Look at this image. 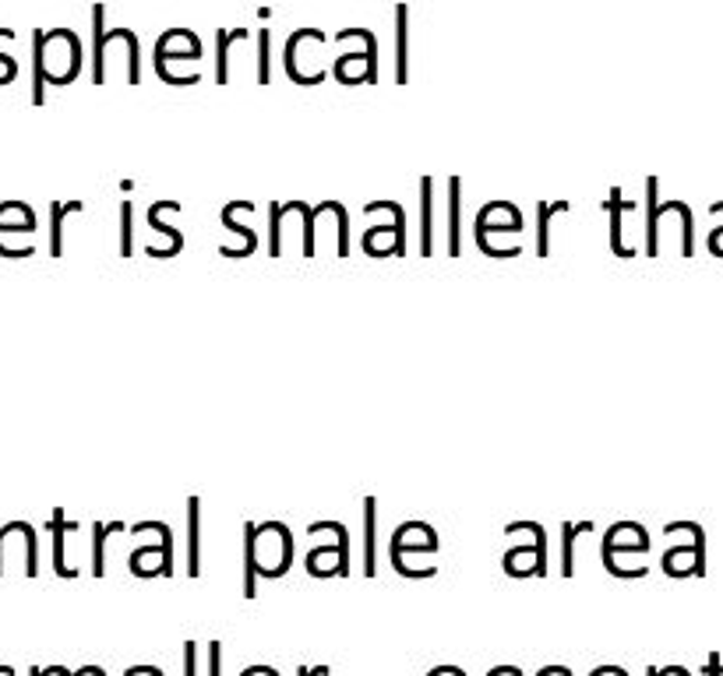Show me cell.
<instances>
[{
    "instance_id": "cb8c5ba5",
    "label": "cell",
    "mask_w": 723,
    "mask_h": 676,
    "mask_svg": "<svg viewBox=\"0 0 723 676\" xmlns=\"http://www.w3.org/2000/svg\"><path fill=\"white\" fill-rule=\"evenodd\" d=\"M134 254V205L124 201L121 205V258H131Z\"/></svg>"
},
{
    "instance_id": "ac0fdd59",
    "label": "cell",
    "mask_w": 723,
    "mask_h": 676,
    "mask_svg": "<svg viewBox=\"0 0 723 676\" xmlns=\"http://www.w3.org/2000/svg\"><path fill=\"white\" fill-rule=\"evenodd\" d=\"M110 532H124V526H121V521H113V526L96 521V526H92V574H96V578H103V574H107V536Z\"/></svg>"
},
{
    "instance_id": "f546056e",
    "label": "cell",
    "mask_w": 723,
    "mask_h": 676,
    "mask_svg": "<svg viewBox=\"0 0 723 676\" xmlns=\"http://www.w3.org/2000/svg\"><path fill=\"white\" fill-rule=\"evenodd\" d=\"M427 676H466V673H463L459 666H434Z\"/></svg>"
},
{
    "instance_id": "4fadbf2b",
    "label": "cell",
    "mask_w": 723,
    "mask_h": 676,
    "mask_svg": "<svg viewBox=\"0 0 723 676\" xmlns=\"http://www.w3.org/2000/svg\"><path fill=\"white\" fill-rule=\"evenodd\" d=\"M75 212H86V205L81 201H54L49 205V258L64 254V218Z\"/></svg>"
},
{
    "instance_id": "e575fe53",
    "label": "cell",
    "mask_w": 723,
    "mask_h": 676,
    "mask_svg": "<svg viewBox=\"0 0 723 676\" xmlns=\"http://www.w3.org/2000/svg\"><path fill=\"white\" fill-rule=\"evenodd\" d=\"M92 676H107V669H103V666H92Z\"/></svg>"
},
{
    "instance_id": "7a4b0ae2",
    "label": "cell",
    "mask_w": 723,
    "mask_h": 676,
    "mask_svg": "<svg viewBox=\"0 0 723 676\" xmlns=\"http://www.w3.org/2000/svg\"><path fill=\"white\" fill-rule=\"evenodd\" d=\"M308 532L311 536H322V532L335 536L332 547H318L308 553V561H304L308 574H314V578H329V574L340 571V578H346L349 574V532H346L343 521H314Z\"/></svg>"
},
{
    "instance_id": "d4e9b609",
    "label": "cell",
    "mask_w": 723,
    "mask_h": 676,
    "mask_svg": "<svg viewBox=\"0 0 723 676\" xmlns=\"http://www.w3.org/2000/svg\"><path fill=\"white\" fill-rule=\"evenodd\" d=\"M332 215H335V233H340V244H335V254L340 258H349V215H346V209L340 205V201H332Z\"/></svg>"
},
{
    "instance_id": "603a6c76",
    "label": "cell",
    "mask_w": 723,
    "mask_h": 676,
    "mask_svg": "<svg viewBox=\"0 0 723 676\" xmlns=\"http://www.w3.org/2000/svg\"><path fill=\"white\" fill-rule=\"evenodd\" d=\"M272 81V32L258 29V84Z\"/></svg>"
},
{
    "instance_id": "f1b7e54d",
    "label": "cell",
    "mask_w": 723,
    "mask_h": 676,
    "mask_svg": "<svg viewBox=\"0 0 723 676\" xmlns=\"http://www.w3.org/2000/svg\"><path fill=\"white\" fill-rule=\"evenodd\" d=\"M8 36H14V29H0V40H8ZM0 64H4V71H8V81H14V78H19V64H14V57L0 54Z\"/></svg>"
},
{
    "instance_id": "8fae6325",
    "label": "cell",
    "mask_w": 723,
    "mask_h": 676,
    "mask_svg": "<svg viewBox=\"0 0 723 676\" xmlns=\"http://www.w3.org/2000/svg\"><path fill=\"white\" fill-rule=\"evenodd\" d=\"M251 29H220L215 32V84H230V46L247 43Z\"/></svg>"
},
{
    "instance_id": "4dcf8cb0",
    "label": "cell",
    "mask_w": 723,
    "mask_h": 676,
    "mask_svg": "<svg viewBox=\"0 0 723 676\" xmlns=\"http://www.w3.org/2000/svg\"><path fill=\"white\" fill-rule=\"evenodd\" d=\"M590 676H629V673L621 669V666H597V669H593Z\"/></svg>"
},
{
    "instance_id": "83f0119b",
    "label": "cell",
    "mask_w": 723,
    "mask_h": 676,
    "mask_svg": "<svg viewBox=\"0 0 723 676\" xmlns=\"http://www.w3.org/2000/svg\"><path fill=\"white\" fill-rule=\"evenodd\" d=\"M209 676H223V641L209 645Z\"/></svg>"
},
{
    "instance_id": "ffe728a7",
    "label": "cell",
    "mask_w": 723,
    "mask_h": 676,
    "mask_svg": "<svg viewBox=\"0 0 723 676\" xmlns=\"http://www.w3.org/2000/svg\"><path fill=\"white\" fill-rule=\"evenodd\" d=\"M290 215L286 212V205H268V254H272V258H279L282 254V218Z\"/></svg>"
},
{
    "instance_id": "5bb4252c",
    "label": "cell",
    "mask_w": 723,
    "mask_h": 676,
    "mask_svg": "<svg viewBox=\"0 0 723 676\" xmlns=\"http://www.w3.org/2000/svg\"><path fill=\"white\" fill-rule=\"evenodd\" d=\"M667 212H670V201L667 205L657 201V180H646V254L649 258H657V229Z\"/></svg>"
},
{
    "instance_id": "9c48e42d",
    "label": "cell",
    "mask_w": 723,
    "mask_h": 676,
    "mask_svg": "<svg viewBox=\"0 0 723 676\" xmlns=\"http://www.w3.org/2000/svg\"><path fill=\"white\" fill-rule=\"evenodd\" d=\"M258 596V526L244 521V599Z\"/></svg>"
},
{
    "instance_id": "8992f818",
    "label": "cell",
    "mask_w": 723,
    "mask_h": 676,
    "mask_svg": "<svg viewBox=\"0 0 723 676\" xmlns=\"http://www.w3.org/2000/svg\"><path fill=\"white\" fill-rule=\"evenodd\" d=\"M410 81V4H396V84Z\"/></svg>"
},
{
    "instance_id": "d6986e66",
    "label": "cell",
    "mask_w": 723,
    "mask_h": 676,
    "mask_svg": "<svg viewBox=\"0 0 723 676\" xmlns=\"http://www.w3.org/2000/svg\"><path fill=\"white\" fill-rule=\"evenodd\" d=\"M579 521H565L561 526V574L571 578L576 574V539H579Z\"/></svg>"
},
{
    "instance_id": "7c38bea8",
    "label": "cell",
    "mask_w": 723,
    "mask_h": 676,
    "mask_svg": "<svg viewBox=\"0 0 723 676\" xmlns=\"http://www.w3.org/2000/svg\"><path fill=\"white\" fill-rule=\"evenodd\" d=\"M568 209V201H536V258L550 254V218L565 215Z\"/></svg>"
},
{
    "instance_id": "836d02e7",
    "label": "cell",
    "mask_w": 723,
    "mask_h": 676,
    "mask_svg": "<svg viewBox=\"0 0 723 676\" xmlns=\"http://www.w3.org/2000/svg\"><path fill=\"white\" fill-rule=\"evenodd\" d=\"M29 676H49V673H46V669H40V666H32V673H29Z\"/></svg>"
},
{
    "instance_id": "44dd1931",
    "label": "cell",
    "mask_w": 723,
    "mask_h": 676,
    "mask_svg": "<svg viewBox=\"0 0 723 676\" xmlns=\"http://www.w3.org/2000/svg\"><path fill=\"white\" fill-rule=\"evenodd\" d=\"M19 532L25 539V574L29 578H36L40 574V536H36V529L29 526V521H19Z\"/></svg>"
},
{
    "instance_id": "d590c367",
    "label": "cell",
    "mask_w": 723,
    "mask_h": 676,
    "mask_svg": "<svg viewBox=\"0 0 723 676\" xmlns=\"http://www.w3.org/2000/svg\"><path fill=\"white\" fill-rule=\"evenodd\" d=\"M487 676H501V666H494V669H491V673H487Z\"/></svg>"
},
{
    "instance_id": "e0dca14e",
    "label": "cell",
    "mask_w": 723,
    "mask_h": 676,
    "mask_svg": "<svg viewBox=\"0 0 723 676\" xmlns=\"http://www.w3.org/2000/svg\"><path fill=\"white\" fill-rule=\"evenodd\" d=\"M375 536H378V500L364 497V574L367 578L378 571V564H375Z\"/></svg>"
},
{
    "instance_id": "52a82bcc",
    "label": "cell",
    "mask_w": 723,
    "mask_h": 676,
    "mask_svg": "<svg viewBox=\"0 0 723 676\" xmlns=\"http://www.w3.org/2000/svg\"><path fill=\"white\" fill-rule=\"evenodd\" d=\"M434 254V180H420V258Z\"/></svg>"
},
{
    "instance_id": "3957f363",
    "label": "cell",
    "mask_w": 723,
    "mask_h": 676,
    "mask_svg": "<svg viewBox=\"0 0 723 676\" xmlns=\"http://www.w3.org/2000/svg\"><path fill=\"white\" fill-rule=\"evenodd\" d=\"M378 212L389 215V226H378V229H367V233H364V254H371V258H392L389 247H375L378 236L389 233L392 240H396V258H407V212H402L399 201H389V198L364 205V215H378Z\"/></svg>"
},
{
    "instance_id": "5b68a950",
    "label": "cell",
    "mask_w": 723,
    "mask_h": 676,
    "mask_svg": "<svg viewBox=\"0 0 723 676\" xmlns=\"http://www.w3.org/2000/svg\"><path fill=\"white\" fill-rule=\"evenodd\" d=\"M262 532L268 536V543H272V556H268V564L258 574H265V578H282L293 564V536L282 521H262Z\"/></svg>"
},
{
    "instance_id": "ba28073f",
    "label": "cell",
    "mask_w": 723,
    "mask_h": 676,
    "mask_svg": "<svg viewBox=\"0 0 723 676\" xmlns=\"http://www.w3.org/2000/svg\"><path fill=\"white\" fill-rule=\"evenodd\" d=\"M463 180H448V258H459L463 250Z\"/></svg>"
},
{
    "instance_id": "4316f807",
    "label": "cell",
    "mask_w": 723,
    "mask_h": 676,
    "mask_svg": "<svg viewBox=\"0 0 723 676\" xmlns=\"http://www.w3.org/2000/svg\"><path fill=\"white\" fill-rule=\"evenodd\" d=\"M183 676H198V645L183 641Z\"/></svg>"
},
{
    "instance_id": "d6a6232c",
    "label": "cell",
    "mask_w": 723,
    "mask_h": 676,
    "mask_svg": "<svg viewBox=\"0 0 723 676\" xmlns=\"http://www.w3.org/2000/svg\"><path fill=\"white\" fill-rule=\"evenodd\" d=\"M4 539H8V529L0 526V574H4Z\"/></svg>"
},
{
    "instance_id": "9a60e30c",
    "label": "cell",
    "mask_w": 723,
    "mask_h": 676,
    "mask_svg": "<svg viewBox=\"0 0 723 676\" xmlns=\"http://www.w3.org/2000/svg\"><path fill=\"white\" fill-rule=\"evenodd\" d=\"M188 574H201V500H188Z\"/></svg>"
},
{
    "instance_id": "277c9868",
    "label": "cell",
    "mask_w": 723,
    "mask_h": 676,
    "mask_svg": "<svg viewBox=\"0 0 723 676\" xmlns=\"http://www.w3.org/2000/svg\"><path fill=\"white\" fill-rule=\"evenodd\" d=\"M205 57V49H201V40L194 36L191 29H166V36L156 40V75L159 81L174 84V71L170 64L174 60H201Z\"/></svg>"
},
{
    "instance_id": "7402d4cb",
    "label": "cell",
    "mask_w": 723,
    "mask_h": 676,
    "mask_svg": "<svg viewBox=\"0 0 723 676\" xmlns=\"http://www.w3.org/2000/svg\"><path fill=\"white\" fill-rule=\"evenodd\" d=\"M237 212H241V201H230V205L223 209V226H226L230 233H241L244 244H247V254H255V250H258V236H255V229H247V226L237 223Z\"/></svg>"
},
{
    "instance_id": "2e32d148",
    "label": "cell",
    "mask_w": 723,
    "mask_h": 676,
    "mask_svg": "<svg viewBox=\"0 0 723 676\" xmlns=\"http://www.w3.org/2000/svg\"><path fill=\"white\" fill-rule=\"evenodd\" d=\"M46 529L54 532V571L60 574V578H75L78 571H75V567H67V561H64V536H67V532H78V526H75V521H64V511L57 507Z\"/></svg>"
},
{
    "instance_id": "30bf717a",
    "label": "cell",
    "mask_w": 723,
    "mask_h": 676,
    "mask_svg": "<svg viewBox=\"0 0 723 676\" xmlns=\"http://www.w3.org/2000/svg\"><path fill=\"white\" fill-rule=\"evenodd\" d=\"M632 209V201L621 194V188L611 191L608 198V215H611V250L618 254V258H635V250L625 247V240H621V233H625V223H621V215H625Z\"/></svg>"
},
{
    "instance_id": "484cf974",
    "label": "cell",
    "mask_w": 723,
    "mask_h": 676,
    "mask_svg": "<svg viewBox=\"0 0 723 676\" xmlns=\"http://www.w3.org/2000/svg\"><path fill=\"white\" fill-rule=\"evenodd\" d=\"M148 226H153L156 233H166V236H170V244H174V258H177L180 247H183V236H180V229H174V226H166V223H163V209H159V201H156L153 209H148Z\"/></svg>"
},
{
    "instance_id": "6da1fadb",
    "label": "cell",
    "mask_w": 723,
    "mask_h": 676,
    "mask_svg": "<svg viewBox=\"0 0 723 676\" xmlns=\"http://www.w3.org/2000/svg\"><path fill=\"white\" fill-rule=\"evenodd\" d=\"M113 40L127 43V84H142V46H138V32L134 29H107V8L96 4L92 8V81L107 84V46Z\"/></svg>"
},
{
    "instance_id": "1f68e13d",
    "label": "cell",
    "mask_w": 723,
    "mask_h": 676,
    "mask_svg": "<svg viewBox=\"0 0 723 676\" xmlns=\"http://www.w3.org/2000/svg\"><path fill=\"white\" fill-rule=\"evenodd\" d=\"M297 676H329V666H311V669H308V666H300Z\"/></svg>"
}]
</instances>
